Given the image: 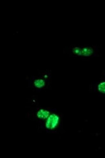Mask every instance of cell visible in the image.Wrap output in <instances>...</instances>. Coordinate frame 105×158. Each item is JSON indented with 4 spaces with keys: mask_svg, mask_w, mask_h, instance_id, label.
Masks as SVG:
<instances>
[{
    "mask_svg": "<svg viewBox=\"0 0 105 158\" xmlns=\"http://www.w3.org/2000/svg\"><path fill=\"white\" fill-rule=\"evenodd\" d=\"M96 47L91 46H74L71 48V53L74 56L91 57L97 53Z\"/></svg>",
    "mask_w": 105,
    "mask_h": 158,
    "instance_id": "6da1fadb",
    "label": "cell"
},
{
    "mask_svg": "<svg viewBox=\"0 0 105 158\" xmlns=\"http://www.w3.org/2000/svg\"><path fill=\"white\" fill-rule=\"evenodd\" d=\"M43 77H35L33 81L34 87L37 89H42L45 87L46 84V80L49 79V75L48 73H43Z\"/></svg>",
    "mask_w": 105,
    "mask_h": 158,
    "instance_id": "7a4b0ae2",
    "label": "cell"
},
{
    "mask_svg": "<svg viewBox=\"0 0 105 158\" xmlns=\"http://www.w3.org/2000/svg\"><path fill=\"white\" fill-rule=\"evenodd\" d=\"M49 114V112L47 110L40 108L36 111V116L37 119L41 120L46 118Z\"/></svg>",
    "mask_w": 105,
    "mask_h": 158,
    "instance_id": "3957f363",
    "label": "cell"
},
{
    "mask_svg": "<svg viewBox=\"0 0 105 158\" xmlns=\"http://www.w3.org/2000/svg\"><path fill=\"white\" fill-rule=\"evenodd\" d=\"M98 88L101 92L105 93V81L100 82L98 86Z\"/></svg>",
    "mask_w": 105,
    "mask_h": 158,
    "instance_id": "277c9868",
    "label": "cell"
}]
</instances>
